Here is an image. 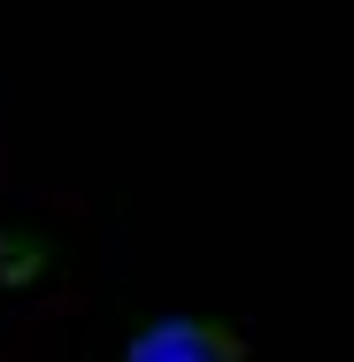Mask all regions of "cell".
Returning a JSON list of instances; mask_svg holds the SVG:
<instances>
[{"label":"cell","mask_w":354,"mask_h":362,"mask_svg":"<svg viewBox=\"0 0 354 362\" xmlns=\"http://www.w3.org/2000/svg\"><path fill=\"white\" fill-rule=\"evenodd\" d=\"M124 362H247V347L223 332V324H193V316H177V324H154L139 332Z\"/></svg>","instance_id":"1"}]
</instances>
